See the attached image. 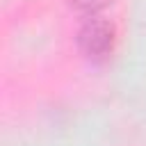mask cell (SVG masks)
Here are the masks:
<instances>
[{
    "mask_svg": "<svg viewBox=\"0 0 146 146\" xmlns=\"http://www.w3.org/2000/svg\"><path fill=\"white\" fill-rule=\"evenodd\" d=\"M78 43H80V48H82V52H84L87 57L100 59V57H105V55L112 50L114 32H112V27H110L105 21H89V23L80 30Z\"/></svg>",
    "mask_w": 146,
    "mask_h": 146,
    "instance_id": "obj_1",
    "label": "cell"
},
{
    "mask_svg": "<svg viewBox=\"0 0 146 146\" xmlns=\"http://www.w3.org/2000/svg\"><path fill=\"white\" fill-rule=\"evenodd\" d=\"M107 5H110V0H75V7L84 14H96Z\"/></svg>",
    "mask_w": 146,
    "mask_h": 146,
    "instance_id": "obj_2",
    "label": "cell"
}]
</instances>
